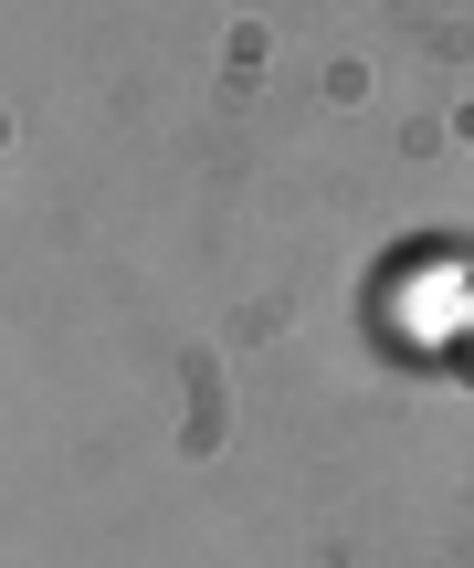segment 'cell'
Instances as JSON below:
<instances>
[{"label":"cell","instance_id":"6da1fadb","mask_svg":"<svg viewBox=\"0 0 474 568\" xmlns=\"http://www.w3.org/2000/svg\"><path fill=\"white\" fill-rule=\"evenodd\" d=\"M443 368L474 389V284H464V305H454V337H443Z\"/></svg>","mask_w":474,"mask_h":568}]
</instances>
